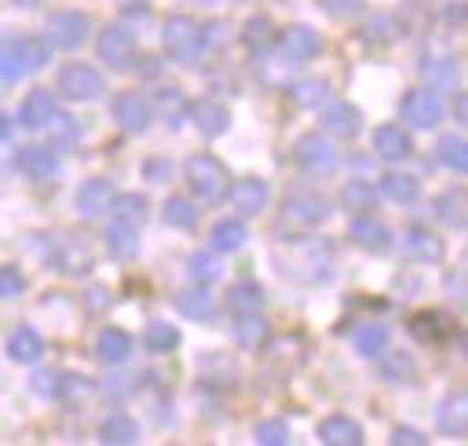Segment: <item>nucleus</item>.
Returning <instances> with one entry per match:
<instances>
[{
  "label": "nucleus",
  "mask_w": 468,
  "mask_h": 446,
  "mask_svg": "<svg viewBox=\"0 0 468 446\" xmlns=\"http://www.w3.org/2000/svg\"><path fill=\"white\" fill-rule=\"evenodd\" d=\"M274 263L285 278L292 281H307V285H318V281H329L333 278V245L329 241H318V238H292V241H278L274 249Z\"/></svg>",
  "instance_id": "nucleus-1"
},
{
  "label": "nucleus",
  "mask_w": 468,
  "mask_h": 446,
  "mask_svg": "<svg viewBox=\"0 0 468 446\" xmlns=\"http://www.w3.org/2000/svg\"><path fill=\"white\" fill-rule=\"evenodd\" d=\"M183 179H186V186L194 190V197L205 201V205L223 201V197H227V186H230V175H227L223 161H216L212 154H194V157H186V161H183Z\"/></svg>",
  "instance_id": "nucleus-2"
},
{
  "label": "nucleus",
  "mask_w": 468,
  "mask_h": 446,
  "mask_svg": "<svg viewBox=\"0 0 468 446\" xmlns=\"http://www.w3.org/2000/svg\"><path fill=\"white\" fill-rule=\"evenodd\" d=\"M48 62V48L37 37H18L0 48V80H22Z\"/></svg>",
  "instance_id": "nucleus-3"
},
{
  "label": "nucleus",
  "mask_w": 468,
  "mask_h": 446,
  "mask_svg": "<svg viewBox=\"0 0 468 446\" xmlns=\"http://www.w3.org/2000/svg\"><path fill=\"white\" fill-rule=\"evenodd\" d=\"M161 44L168 51V58L176 62H194L205 48V33H201V22H194L190 15H172L161 29Z\"/></svg>",
  "instance_id": "nucleus-4"
},
{
  "label": "nucleus",
  "mask_w": 468,
  "mask_h": 446,
  "mask_svg": "<svg viewBox=\"0 0 468 446\" xmlns=\"http://www.w3.org/2000/svg\"><path fill=\"white\" fill-rule=\"evenodd\" d=\"M55 88H58V95H66L69 102H91V99L102 95L106 80H102V73H99L95 66H88V62H69V66L58 69Z\"/></svg>",
  "instance_id": "nucleus-5"
},
{
  "label": "nucleus",
  "mask_w": 468,
  "mask_h": 446,
  "mask_svg": "<svg viewBox=\"0 0 468 446\" xmlns=\"http://www.w3.org/2000/svg\"><path fill=\"white\" fill-rule=\"evenodd\" d=\"M95 55L110 69H132V62H135V33L124 22L102 26L99 29V40H95Z\"/></svg>",
  "instance_id": "nucleus-6"
},
{
  "label": "nucleus",
  "mask_w": 468,
  "mask_h": 446,
  "mask_svg": "<svg viewBox=\"0 0 468 446\" xmlns=\"http://www.w3.org/2000/svg\"><path fill=\"white\" fill-rule=\"evenodd\" d=\"M48 263H51L55 271H62V274H88V271H91V263H95V256H91V245H88L84 238H77V234H69V230H62V234H55V238H51Z\"/></svg>",
  "instance_id": "nucleus-7"
},
{
  "label": "nucleus",
  "mask_w": 468,
  "mask_h": 446,
  "mask_svg": "<svg viewBox=\"0 0 468 446\" xmlns=\"http://www.w3.org/2000/svg\"><path fill=\"white\" fill-rule=\"evenodd\" d=\"M399 113H402L413 128H435V124L446 117V102H442V95L431 91V88H413V91L402 95Z\"/></svg>",
  "instance_id": "nucleus-8"
},
{
  "label": "nucleus",
  "mask_w": 468,
  "mask_h": 446,
  "mask_svg": "<svg viewBox=\"0 0 468 446\" xmlns=\"http://www.w3.org/2000/svg\"><path fill=\"white\" fill-rule=\"evenodd\" d=\"M336 146L322 135V132H307L296 139V165L311 175H329L336 168Z\"/></svg>",
  "instance_id": "nucleus-9"
},
{
  "label": "nucleus",
  "mask_w": 468,
  "mask_h": 446,
  "mask_svg": "<svg viewBox=\"0 0 468 446\" xmlns=\"http://www.w3.org/2000/svg\"><path fill=\"white\" fill-rule=\"evenodd\" d=\"M88 29H91V22L84 11H55L48 18V44L58 51H73L88 40Z\"/></svg>",
  "instance_id": "nucleus-10"
},
{
  "label": "nucleus",
  "mask_w": 468,
  "mask_h": 446,
  "mask_svg": "<svg viewBox=\"0 0 468 446\" xmlns=\"http://www.w3.org/2000/svg\"><path fill=\"white\" fill-rule=\"evenodd\" d=\"M325 216H329V201L314 190H296L282 205V219L292 227H318Z\"/></svg>",
  "instance_id": "nucleus-11"
},
{
  "label": "nucleus",
  "mask_w": 468,
  "mask_h": 446,
  "mask_svg": "<svg viewBox=\"0 0 468 446\" xmlns=\"http://www.w3.org/2000/svg\"><path fill=\"white\" fill-rule=\"evenodd\" d=\"M274 44H278V51H282L285 62H307V58H314V55L322 51L318 29H311V26H303V22L282 29V33L274 37Z\"/></svg>",
  "instance_id": "nucleus-12"
},
{
  "label": "nucleus",
  "mask_w": 468,
  "mask_h": 446,
  "mask_svg": "<svg viewBox=\"0 0 468 446\" xmlns=\"http://www.w3.org/2000/svg\"><path fill=\"white\" fill-rule=\"evenodd\" d=\"M267 197H271V190H267V183L256 179V175H245V179H238L234 186H227V201L234 205V212H238L241 219L260 216L263 205H267Z\"/></svg>",
  "instance_id": "nucleus-13"
},
{
  "label": "nucleus",
  "mask_w": 468,
  "mask_h": 446,
  "mask_svg": "<svg viewBox=\"0 0 468 446\" xmlns=\"http://www.w3.org/2000/svg\"><path fill=\"white\" fill-rule=\"evenodd\" d=\"M110 110H113V117H117V124H121L124 132H146V124H150V117H154L150 102H146L139 91H121V95L110 102Z\"/></svg>",
  "instance_id": "nucleus-14"
},
{
  "label": "nucleus",
  "mask_w": 468,
  "mask_h": 446,
  "mask_svg": "<svg viewBox=\"0 0 468 446\" xmlns=\"http://www.w3.org/2000/svg\"><path fill=\"white\" fill-rule=\"evenodd\" d=\"M322 110V132H329V135H336V139H351V135H358V128H362V113L351 106V102H322L318 106Z\"/></svg>",
  "instance_id": "nucleus-15"
},
{
  "label": "nucleus",
  "mask_w": 468,
  "mask_h": 446,
  "mask_svg": "<svg viewBox=\"0 0 468 446\" xmlns=\"http://www.w3.org/2000/svg\"><path fill=\"white\" fill-rule=\"evenodd\" d=\"M113 197H117V190H113V183H110V179H84V183L77 186L73 205H77V212H80V216L95 219V216H102V212L113 205Z\"/></svg>",
  "instance_id": "nucleus-16"
},
{
  "label": "nucleus",
  "mask_w": 468,
  "mask_h": 446,
  "mask_svg": "<svg viewBox=\"0 0 468 446\" xmlns=\"http://www.w3.org/2000/svg\"><path fill=\"white\" fill-rule=\"evenodd\" d=\"M186 117H194V124H197V132H201L205 139H216V135H223V132L230 128V110H227L223 102H216V99L194 102V106L186 110Z\"/></svg>",
  "instance_id": "nucleus-17"
},
{
  "label": "nucleus",
  "mask_w": 468,
  "mask_h": 446,
  "mask_svg": "<svg viewBox=\"0 0 468 446\" xmlns=\"http://www.w3.org/2000/svg\"><path fill=\"white\" fill-rule=\"evenodd\" d=\"M373 150L384 161H406L413 154V139H410V132L402 124H380L373 132Z\"/></svg>",
  "instance_id": "nucleus-18"
},
{
  "label": "nucleus",
  "mask_w": 468,
  "mask_h": 446,
  "mask_svg": "<svg viewBox=\"0 0 468 446\" xmlns=\"http://www.w3.org/2000/svg\"><path fill=\"white\" fill-rule=\"evenodd\" d=\"M347 234H351L355 245H362V249H369V252H380V249L391 245V230H388L380 219H373L369 212H358V216L347 223Z\"/></svg>",
  "instance_id": "nucleus-19"
},
{
  "label": "nucleus",
  "mask_w": 468,
  "mask_h": 446,
  "mask_svg": "<svg viewBox=\"0 0 468 446\" xmlns=\"http://www.w3.org/2000/svg\"><path fill=\"white\" fill-rule=\"evenodd\" d=\"M435 428L442 435H464L468 431V395L464 391H453L439 402L435 409Z\"/></svg>",
  "instance_id": "nucleus-20"
},
{
  "label": "nucleus",
  "mask_w": 468,
  "mask_h": 446,
  "mask_svg": "<svg viewBox=\"0 0 468 446\" xmlns=\"http://www.w3.org/2000/svg\"><path fill=\"white\" fill-rule=\"evenodd\" d=\"M402 249H406V256L410 260H417V263H439L442 260V238L439 234H431V230H424V227H410L406 234H402Z\"/></svg>",
  "instance_id": "nucleus-21"
},
{
  "label": "nucleus",
  "mask_w": 468,
  "mask_h": 446,
  "mask_svg": "<svg viewBox=\"0 0 468 446\" xmlns=\"http://www.w3.org/2000/svg\"><path fill=\"white\" fill-rule=\"evenodd\" d=\"M318 442L322 446H358L362 442V424L344 417V413H333L318 424Z\"/></svg>",
  "instance_id": "nucleus-22"
},
{
  "label": "nucleus",
  "mask_w": 468,
  "mask_h": 446,
  "mask_svg": "<svg viewBox=\"0 0 468 446\" xmlns=\"http://www.w3.org/2000/svg\"><path fill=\"white\" fill-rule=\"evenodd\" d=\"M150 110H154L157 117H165V124H168V128H179V124L186 121V110H190V102H186V95H183L179 88H172V84H161V88L154 91V102H150Z\"/></svg>",
  "instance_id": "nucleus-23"
},
{
  "label": "nucleus",
  "mask_w": 468,
  "mask_h": 446,
  "mask_svg": "<svg viewBox=\"0 0 468 446\" xmlns=\"http://www.w3.org/2000/svg\"><path fill=\"white\" fill-rule=\"evenodd\" d=\"M106 249H110V256L121 260V263L135 260V256H139V227H135V223H124V219H113V223L106 227Z\"/></svg>",
  "instance_id": "nucleus-24"
},
{
  "label": "nucleus",
  "mask_w": 468,
  "mask_h": 446,
  "mask_svg": "<svg viewBox=\"0 0 468 446\" xmlns=\"http://www.w3.org/2000/svg\"><path fill=\"white\" fill-rule=\"evenodd\" d=\"M230 333H234V344H238L241 351H260V347L267 344V336H271V329H267V322H263V311L238 314Z\"/></svg>",
  "instance_id": "nucleus-25"
},
{
  "label": "nucleus",
  "mask_w": 468,
  "mask_h": 446,
  "mask_svg": "<svg viewBox=\"0 0 468 446\" xmlns=\"http://www.w3.org/2000/svg\"><path fill=\"white\" fill-rule=\"evenodd\" d=\"M18 117H22L26 128H44V124L55 117V95H51L48 88H33V91L22 99Z\"/></svg>",
  "instance_id": "nucleus-26"
},
{
  "label": "nucleus",
  "mask_w": 468,
  "mask_h": 446,
  "mask_svg": "<svg viewBox=\"0 0 468 446\" xmlns=\"http://www.w3.org/2000/svg\"><path fill=\"white\" fill-rule=\"evenodd\" d=\"M18 168H22V175H29V179H51L55 175V168H58V157H55V150L51 146H22V154H18Z\"/></svg>",
  "instance_id": "nucleus-27"
},
{
  "label": "nucleus",
  "mask_w": 468,
  "mask_h": 446,
  "mask_svg": "<svg viewBox=\"0 0 468 446\" xmlns=\"http://www.w3.org/2000/svg\"><path fill=\"white\" fill-rule=\"evenodd\" d=\"M431 212H435V219L439 223H446L450 230H461L464 227V219H468V197H464V190H446V194H439L435 201H431Z\"/></svg>",
  "instance_id": "nucleus-28"
},
{
  "label": "nucleus",
  "mask_w": 468,
  "mask_h": 446,
  "mask_svg": "<svg viewBox=\"0 0 468 446\" xmlns=\"http://www.w3.org/2000/svg\"><path fill=\"white\" fill-rule=\"evenodd\" d=\"M7 355H11V362H22V366L40 362V355H44V336H40L37 329H29V325H18V329L7 336Z\"/></svg>",
  "instance_id": "nucleus-29"
},
{
  "label": "nucleus",
  "mask_w": 468,
  "mask_h": 446,
  "mask_svg": "<svg viewBox=\"0 0 468 446\" xmlns=\"http://www.w3.org/2000/svg\"><path fill=\"white\" fill-rule=\"evenodd\" d=\"M176 311H179V314H186V318L205 322V318H212V314H216V300H212L208 285H194V289L176 292Z\"/></svg>",
  "instance_id": "nucleus-30"
},
{
  "label": "nucleus",
  "mask_w": 468,
  "mask_h": 446,
  "mask_svg": "<svg viewBox=\"0 0 468 446\" xmlns=\"http://www.w3.org/2000/svg\"><path fill=\"white\" fill-rule=\"evenodd\" d=\"M99 442H106V446H132V442H139V424L128 413H110L99 424Z\"/></svg>",
  "instance_id": "nucleus-31"
},
{
  "label": "nucleus",
  "mask_w": 468,
  "mask_h": 446,
  "mask_svg": "<svg viewBox=\"0 0 468 446\" xmlns=\"http://www.w3.org/2000/svg\"><path fill=\"white\" fill-rule=\"evenodd\" d=\"M420 77L431 84V88H439V91H450V88H457V62L453 58H446V55H428V58H420Z\"/></svg>",
  "instance_id": "nucleus-32"
},
{
  "label": "nucleus",
  "mask_w": 468,
  "mask_h": 446,
  "mask_svg": "<svg viewBox=\"0 0 468 446\" xmlns=\"http://www.w3.org/2000/svg\"><path fill=\"white\" fill-rule=\"evenodd\" d=\"M380 194H384L388 201H395V205H413V201L420 197V183H417V175H410V172H388V175L380 179Z\"/></svg>",
  "instance_id": "nucleus-33"
},
{
  "label": "nucleus",
  "mask_w": 468,
  "mask_h": 446,
  "mask_svg": "<svg viewBox=\"0 0 468 446\" xmlns=\"http://www.w3.org/2000/svg\"><path fill=\"white\" fill-rule=\"evenodd\" d=\"M245 238H249V230H245L241 216H238V219L227 216V219L212 223V234H208V241H212L216 252H238V249L245 245Z\"/></svg>",
  "instance_id": "nucleus-34"
},
{
  "label": "nucleus",
  "mask_w": 468,
  "mask_h": 446,
  "mask_svg": "<svg viewBox=\"0 0 468 446\" xmlns=\"http://www.w3.org/2000/svg\"><path fill=\"white\" fill-rule=\"evenodd\" d=\"M406 325H410V336L420 340V344H439V340H446V333H450V325H446V318H442L439 311H420V314H413Z\"/></svg>",
  "instance_id": "nucleus-35"
},
{
  "label": "nucleus",
  "mask_w": 468,
  "mask_h": 446,
  "mask_svg": "<svg viewBox=\"0 0 468 446\" xmlns=\"http://www.w3.org/2000/svg\"><path fill=\"white\" fill-rule=\"evenodd\" d=\"M380 377L388 384H413L417 380V362L410 358V351H384L380 355Z\"/></svg>",
  "instance_id": "nucleus-36"
},
{
  "label": "nucleus",
  "mask_w": 468,
  "mask_h": 446,
  "mask_svg": "<svg viewBox=\"0 0 468 446\" xmlns=\"http://www.w3.org/2000/svg\"><path fill=\"white\" fill-rule=\"evenodd\" d=\"M186 274H190L197 285H216V281L223 278V260H219V252H216V249H212V252L197 249V252L186 260Z\"/></svg>",
  "instance_id": "nucleus-37"
},
{
  "label": "nucleus",
  "mask_w": 468,
  "mask_h": 446,
  "mask_svg": "<svg viewBox=\"0 0 468 446\" xmlns=\"http://www.w3.org/2000/svg\"><path fill=\"white\" fill-rule=\"evenodd\" d=\"M95 351H99V358L106 362V366H117V362H124L128 355H132V336L124 333V329H102L99 333V344H95Z\"/></svg>",
  "instance_id": "nucleus-38"
},
{
  "label": "nucleus",
  "mask_w": 468,
  "mask_h": 446,
  "mask_svg": "<svg viewBox=\"0 0 468 446\" xmlns=\"http://www.w3.org/2000/svg\"><path fill=\"white\" fill-rule=\"evenodd\" d=\"M227 303H230L234 314H252V311H263L267 292H263V285H256V281H238V285L230 289Z\"/></svg>",
  "instance_id": "nucleus-39"
},
{
  "label": "nucleus",
  "mask_w": 468,
  "mask_h": 446,
  "mask_svg": "<svg viewBox=\"0 0 468 446\" xmlns=\"http://www.w3.org/2000/svg\"><path fill=\"white\" fill-rule=\"evenodd\" d=\"M351 340H355V351H358V355L377 358V355L388 347V325H380V322H362V325L351 333Z\"/></svg>",
  "instance_id": "nucleus-40"
},
{
  "label": "nucleus",
  "mask_w": 468,
  "mask_h": 446,
  "mask_svg": "<svg viewBox=\"0 0 468 446\" xmlns=\"http://www.w3.org/2000/svg\"><path fill=\"white\" fill-rule=\"evenodd\" d=\"M435 161L446 165V168H453V172H468V143L461 135H439Z\"/></svg>",
  "instance_id": "nucleus-41"
},
{
  "label": "nucleus",
  "mask_w": 468,
  "mask_h": 446,
  "mask_svg": "<svg viewBox=\"0 0 468 446\" xmlns=\"http://www.w3.org/2000/svg\"><path fill=\"white\" fill-rule=\"evenodd\" d=\"M143 344H146V351H154V355H168V351L179 347V329H176L172 322L154 318V322L146 325V333H143Z\"/></svg>",
  "instance_id": "nucleus-42"
},
{
  "label": "nucleus",
  "mask_w": 468,
  "mask_h": 446,
  "mask_svg": "<svg viewBox=\"0 0 468 446\" xmlns=\"http://www.w3.org/2000/svg\"><path fill=\"white\" fill-rule=\"evenodd\" d=\"M241 44L252 48V51H267L274 44V26L267 15H252L245 26H241Z\"/></svg>",
  "instance_id": "nucleus-43"
},
{
  "label": "nucleus",
  "mask_w": 468,
  "mask_h": 446,
  "mask_svg": "<svg viewBox=\"0 0 468 446\" xmlns=\"http://www.w3.org/2000/svg\"><path fill=\"white\" fill-rule=\"evenodd\" d=\"M344 205H347V212H373L377 208V186L373 183H366V179H351V183H344Z\"/></svg>",
  "instance_id": "nucleus-44"
},
{
  "label": "nucleus",
  "mask_w": 468,
  "mask_h": 446,
  "mask_svg": "<svg viewBox=\"0 0 468 446\" xmlns=\"http://www.w3.org/2000/svg\"><path fill=\"white\" fill-rule=\"evenodd\" d=\"M201 373H205L208 384H223V388H234L238 384V366L227 355H205L201 358Z\"/></svg>",
  "instance_id": "nucleus-45"
},
{
  "label": "nucleus",
  "mask_w": 468,
  "mask_h": 446,
  "mask_svg": "<svg viewBox=\"0 0 468 446\" xmlns=\"http://www.w3.org/2000/svg\"><path fill=\"white\" fill-rule=\"evenodd\" d=\"M51 395L58 398V402H80L88 391H91V384H88V377H80V373H51Z\"/></svg>",
  "instance_id": "nucleus-46"
},
{
  "label": "nucleus",
  "mask_w": 468,
  "mask_h": 446,
  "mask_svg": "<svg viewBox=\"0 0 468 446\" xmlns=\"http://www.w3.org/2000/svg\"><path fill=\"white\" fill-rule=\"evenodd\" d=\"M165 223L168 227H179V230H190L194 223H197V205L190 201V197H179V194H172L168 201H165Z\"/></svg>",
  "instance_id": "nucleus-47"
},
{
  "label": "nucleus",
  "mask_w": 468,
  "mask_h": 446,
  "mask_svg": "<svg viewBox=\"0 0 468 446\" xmlns=\"http://www.w3.org/2000/svg\"><path fill=\"white\" fill-rule=\"evenodd\" d=\"M289 95H292V102L296 106H322V102H329V84L325 80H314V77H307V80H296V84H289Z\"/></svg>",
  "instance_id": "nucleus-48"
},
{
  "label": "nucleus",
  "mask_w": 468,
  "mask_h": 446,
  "mask_svg": "<svg viewBox=\"0 0 468 446\" xmlns=\"http://www.w3.org/2000/svg\"><path fill=\"white\" fill-rule=\"evenodd\" d=\"M146 205H150V201H146L143 194H117L110 208H113V216H117V219H124V223H135V227H139V223L146 219Z\"/></svg>",
  "instance_id": "nucleus-49"
},
{
  "label": "nucleus",
  "mask_w": 468,
  "mask_h": 446,
  "mask_svg": "<svg viewBox=\"0 0 468 446\" xmlns=\"http://www.w3.org/2000/svg\"><path fill=\"white\" fill-rule=\"evenodd\" d=\"M252 435H256L260 446H285V442H289V428H285V420H260Z\"/></svg>",
  "instance_id": "nucleus-50"
},
{
  "label": "nucleus",
  "mask_w": 468,
  "mask_h": 446,
  "mask_svg": "<svg viewBox=\"0 0 468 446\" xmlns=\"http://www.w3.org/2000/svg\"><path fill=\"white\" fill-rule=\"evenodd\" d=\"M22 289H26V274H22L15 263H0V296L11 300V296H18Z\"/></svg>",
  "instance_id": "nucleus-51"
},
{
  "label": "nucleus",
  "mask_w": 468,
  "mask_h": 446,
  "mask_svg": "<svg viewBox=\"0 0 468 446\" xmlns=\"http://www.w3.org/2000/svg\"><path fill=\"white\" fill-rule=\"evenodd\" d=\"M48 124H51V132H55V139H58V146H69V143L77 139V124H73V121H69L66 113H55V117H51Z\"/></svg>",
  "instance_id": "nucleus-52"
},
{
  "label": "nucleus",
  "mask_w": 468,
  "mask_h": 446,
  "mask_svg": "<svg viewBox=\"0 0 468 446\" xmlns=\"http://www.w3.org/2000/svg\"><path fill=\"white\" fill-rule=\"evenodd\" d=\"M428 439H424V431H417V428H406V424H399V428H391V446H424Z\"/></svg>",
  "instance_id": "nucleus-53"
},
{
  "label": "nucleus",
  "mask_w": 468,
  "mask_h": 446,
  "mask_svg": "<svg viewBox=\"0 0 468 446\" xmlns=\"http://www.w3.org/2000/svg\"><path fill=\"white\" fill-rule=\"evenodd\" d=\"M318 7H325V11H333V15H340V11H347V7H355V0H318Z\"/></svg>",
  "instance_id": "nucleus-54"
},
{
  "label": "nucleus",
  "mask_w": 468,
  "mask_h": 446,
  "mask_svg": "<svg viewBox=\"0 0 468 446\" xmlns=\"http://www.w3.org/2000/svg\"><path fill=\"white\" fill-rule=\"evenodd\" d=\"M11 135V121H7V113H0V143Z\"/></svg>",
  "instance_id": "nucleus-55"
}]
</instances>
